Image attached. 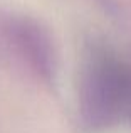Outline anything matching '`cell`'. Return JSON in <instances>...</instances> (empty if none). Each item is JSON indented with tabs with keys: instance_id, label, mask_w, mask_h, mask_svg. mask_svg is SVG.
Listing matches in <instances>:
<instances>
[{
	"instance_id": "1",
	"label": "cell",
	"mask_w": 131,
	"mask_h": 133,
	"mask_svg": "<svg viewBox=\"0 0 131 133\" xmlns=\"http://www.w3.org/2000/svg\"><path fill=\"white\" fill-rule=\"evenodd\" d=\"M119 68L99 64L89 79L88 99L92 116H111L128 99H131V79Z\"/></svg>"
}]
</instances>
